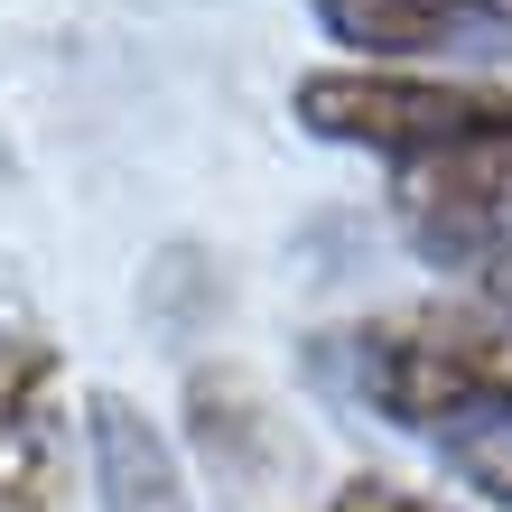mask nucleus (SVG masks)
Segmentation results:
<instances>
[{
    "label": "nucleus",
    "instance_id": "f257e3e1",
    "mask_svg": "<svg viewBox=\"0 0 512 512\" xmlns=\"http://www.w3.org/2000/svg\"><path fill=\"white\" fill-rule=\"evenodd\" d=\"M354 391L410 438H438L466 485L512 503V317L475 289L364 317L345 336Z\"/></svg>",
    "mask_w": 512,
    "mask_h": 512
},
{
    "label": "nucleus",
    "instance_id": "0eeeda50",
    "mask_svg": "<svg viewBox=\"0 0 512 512\" xmlns=\"http://www.w3.org/2000/svg\"><path fill=\"white\" fill-rule=\"evenodd\" d=\"M326 512H447V503H438V494H410V485H391V475H345Z\"/></svg>",
    "mask_w": 512,
    "mask_h": 512
},
{
    "label": "nucleus",
    "instance_id": "39448f33",
    "mask_svg": "<svg viewBox=\"0 0 512 512\" xmlns=\"http://www.w3.org/2000/svg\"><path fill=\"white\" fill-rule=\"evenodd\" d=\"M0 512H75V401L38 336L0 345Z\"/></svg>",
    "mask_w": 512,
    "mask_h": 512
},
{
    "label": "nucleus",
    "instance_id": "20e7f679",
    "mask_svg": "<svg viewBox=\"0 0 512 512\" xmlns=\"http://www.w3.org/2000/svg\"><path fill=\"white\" fill-rule=\"evenodd\" d=\"M308 19L364 66H512V0H308Z\"/></svg>",
    "mask_w": 512,
    "mask_h": 512
},
{
    "label": "nucleus",
    "instance_id": "7ed1b4c3",
    "mask_svg": "<svg viewBox=\"0 0 512 512\" xmlns=\"http://www.w3.org/2000/svg\"><path fill=\"white\" fill-rule=\"evenodd\" d=\"M391 224L429 270H457V280L512 261V122L391 168Z\"/></svg>",
    "mask_w": 512,
    "mask_h": 512
},
{
    "label": "nucleus",
    "instance_id": "423d86ee",
    "mask_svg": "<svg viewBox=\"0 0 512 512\" xmlns=\"http://www.w3.org/2000/svg\"><path fill=\"white\" fill-rule=\"evenodd\" d=\"M84 447H94V485L112 494V512H196L187 475H177V457H168V438L149 429L131 401L94 391V401H84Z\"/></svg>",
    "mask_w": 512,
    "mask_h": 512
},
{
    "label": "nucleus",
    "instance_id": "f03ea898",
    "mask_svg": "<svg viewBox=\"0 0 512 512\" xmlns=\"http://www.w3.org/2000/svg\"><path fill=\"white\" fill-rule=\"evenodd\" d=\"M289 112L336 149H373V159L410 168V159H429V149L466 140V131L512 122V84L410 75V66H326V75H298Z\"/></svg>",
    "mask_w": 512,
    "mask_h": 512
}]
</instances>
